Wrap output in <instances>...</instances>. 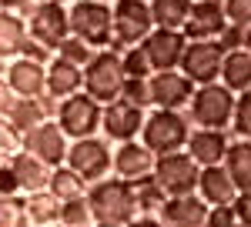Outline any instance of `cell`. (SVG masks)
<instances>
[{
	"instance_id": "60d3db41",
	"label": "cell",
	"mask_w": 251,
	"mask_h": 227,
	"mask_svg": "<svg viewBox=\"0 0 251 227\" xmlns=\"http://www.w3.org/2000/svg\"><path fill=\"white\" fill-rule=\"evenodd\" d=\"M225 14L231 23L251 27V0H225Z\"/></svg>"
},
{
	"instance_id": "ee69618b",
	"label": "cell",
	"mask_w": 251,
	"mask_h": 227,
	"mask_svg": "<svg viewBox=\"0 0 251 227\" xmlns=\"http://www.w3.org/2000/svg\"><path fill=\"white\" fill-rule=\"evenodd\" d=\"M234 210H238V221H241L245 227H251V190H241V194H238Z\"/></svg>"
},
{
	"instance_id": "bcb514c9",
	"label": "cell",
	"mask_w": 251,
	"mask_h": 227,
	"mask_svg": "<svg viewBox=\"0 0 251 227\" xmlns=\"http://www.w3.org/2000/svg\"><path fill=\"white\" fill-rule=\"evenodd\" d=\"M127 227H164V221H161L157 214H137Z\"/></svg>"
},
{
	"instance_id": "f6af8a7d",
	"label": "cell",
	"mask_w": 251,
	"mask_h": 227,
	"mask_svg": "<svg viewBox=\"0 0 251 227\" xmlns=\"http://www.w3.org/2000/svg\"><path fill=\"white\" fill-rule=\"evenodd\" d=\"M17 100V94H14V87H10V80L0 74V114H7L10 111V104Z\"/></svg>"
},
{
	"instance_id": "7c38bea8",
	"label": "cell",
	"mask_w": 251,
	"mask_h": 227,
	"mask_svg": "<svg viewBox=\"0 0 251 227\" xmlns=\"http://www.w3.org/2000/svg\"><path fill=\"white\" fill-rule=\"evenodd\" d=\"M194 91H198V84H194L181 67H177V70H154V74H151L154 107H164V111H188Z\"/></svg>"
},
{
	"instance_id": "d4e9b609",
	"label": "cell",
	"mask_w": 251,
	"mask_h": 227,
	"mask_svg": "<svg viewBox=\"0 0 251 227\" xmlns=\"http://www.w3.org/2000/svg\"><path fill=\"white\" fill-rule=\"evenodd\" d=\"M24 201H27V214H30V224L34 227H47V224H57L60 221L64 201H60L50 187L30 190V194H24Z\"/></svg>"
},
{
	"instance_id": "7dc6e473",
	"label": "cell",
	"mask_w": 251,
	"mask_h": 227,
	"mask_svg": "<svg viewBox=\"0 0 251 227\" xmlns=\"http://www.w3.org/2000/svg\"><path fill=\"white\" fill-rule=\"evenodd\" d=\"M30 3H34V0H0V7H3V10H24V7H30Z\"/></svg>"
},
{
	"instance_id": "5bb4252c",
	"label": "cell",
	"mask_w": 251,
	"mask_h": 227,
	"mask_svg": "<svg viewBox=\"0 0 251 227\" xmlns=\"http://www.w3.org/2000/svg\"><path fill=\"white\" fill-rule=\"evenodd\" d=\"M221 64H225V50L218 47V40H188L181 70L191 77L198 87L221 80Z\"/></svg>"
},
{
	"instance_id": "7bdbcfd3",
	"label": "cell",
	"mask_w": 251,
	"mask_h": 227,
	"mask_svg": "<svg viewBox=\"0 0 251 227\" xmlns=\"http://www.w3.org/2000/svg\"><path fill=\"white\" fill-rule=\"evenodd\" d=\"M0 194H24L17 174H14V167H3V170H0Z\"/></svg>"
},
{
	"instance_id": "836d02e7",
	"label": "cell",
	"mask_w": 251,
	"mask_h": 227,
	"mask_svg": "<svg viewBox=\"0 0 251 227\" xmlns=\"http://www.w3.org/2000/svg\"><path fill=\"white\" fill-rule=\"evenodd\" d=\"M121 64H124V74L127 77H151L154 74V64L144 50V44H134V47H124L121 50Z\"/></svg>"
},
{
	"instance_id": "30bf717a",
	"label": "cell",
	"mask_w": 251,
	"mask_h": 227,
	"mask_svg": "<svg viewBox=\"0 0 251 227\" xmlns=\"http://www.w3.org/2000/svg\"><path fill=\"white\" fill-rule=\"evenodd\" d=\"M157 181L164 184V190L177 197V194H194L198 181H201V164L194 160L188 151H174V154H157L154 164Z\"/></svg>"
},
{
	"instance_id": "9f6ffc18",
	"label": "cell",
	"mask_w": 251,
	"mask_h": 227,
	"mask_svg": "<svg viewBox=\"0 0 251 227\" xmlns=\"http://www.w3.org/2000/svg\"><path fill=\"white\" fill-rule=\"evenodd\" d=\"M238 227H245V224H238Z\"/></svg>"
},
{
	"instance_id": "e575fe53",
	"label": "cell",
	"mask_w": 251,
	"mask_h": 227,
	"mask_svg": "<svg viewBox=\"0 0 251 227\" xmlns=\"http://www.w3.org/2000/svg\"><path fill=\"white\" fill-rule=\"evenodd\" d=\"M60 224H67V227L94 224V210H91L87 194H84V197H74V201H64V207H60Z\"/></svg>"
},
{
	"instance_id": "d6a6232c",
	"label": "cell",
	"mask_w": 251,
	"mask_h": 227,
	"mask_svg": "<svg viewBox=\"0 0 251 227\" xmlns=\"http://www.w3.org/2000/svg\"><path fill=\"white\" fill-rule=\"evenodd\" d=\"M97 47H91L87 40H80L77 34H71V37H64L57 44V57H64V60H71V64H77V67H87L91 60H94Z\"/></svg>"
},
{
	"instance_id": "e0dca14e",
	"label": "cell",
	"mask_w": 251,
	"mask_h": 227,
	"mask_svg": "<svg viewBox=\"0 0 251 227\" xmlns=\"http://www.w3.org/2000/svg\"><path fill=\"white\" fill-rule=\"evenodd\" d=\"M234 134L231 131H214V127H194L188 137V154L201 167H214V164H225L228 147H231Z\"/></svg>"
},
{
	"instance_id": "ba28073f",
	"label": "cell",
	"mask_w": 251,
	"mask_h": 227,
	"mask_svg": "<svg viewBox=\"0 0 251 227\" xmlns=\"http://www.w3.org/2000/svg\"><path fill=\"white\" fill-rule=\"evenodd\" d=\"M154 14H151V0H114V40L111 50H124L144 44L148 34L154 30Z\"/></svg>"
},
{
	"instance_id": "44dd1931",
	"label": "cell",
	"mask_w": 251,
	"mask_h": 227,
	"mask_svg": "<svg viewBox=\"0 0 251 227\" xmlns=\"http://www.w3.org/2000/svg\"><path fill=\"white\" fill-rule=\"evenodd\" d=\"M198 194L211 204V207H228L238 201L241 187L234 184V177L228 174L225 164H214V167H201V181H198Z\"/></svg>"
},
{
	"instance_id": "11a10c76",
	"label": "cell",
	"mask_w": 251,
	"mask_h": 227,
	"mask_svg": "<svg viewBox=\"0 0 251 227\" xmlns=\"http://www.w3.org/2000/svg\"><path fill=\"white\" fill-rule=\"evenodd\" d=\"M87 227H97V224H87Z\"/></svg>"
},
{
	"instance_id": "f5cc1de1",
	"label": "cell",
	"mask_w": 251,
	"mask_h": 227,
	"mask_svg": "<svg viewBox=\"0 0 251 227\" xmlns=\"http://www.w3.org/2000/svg\"><path fill=\"white\" fill-rule=\"evenodd\" d=\"M47 227H67V224H60V221H57V224H47Z\"/></svg>"
},
{
	"instance_id": "c3c4849f",
	"label": "cell",
	"mask_w": 251,
	"mask_h": 227,
	"mask_svg": "<svg viewBox=\"0 0 251 227\" xmlns=\"http://www.w3.org/2000/svg\"><path fill=\"white\" fill-rule=\"evenodd\" d=\"M10 157H14V154H7V151H0V170H3V167H10Z\"/></svg>"
},
{
	"instance_id": "cb8c5ba5",
	"label": "cell",
	"mask_w": 251,
	"mask_h": 227,
	"mask_svg": "<svg viewBox=\"0 0 251 227\" xmlns=\"http://www.w3.org/2000/svg\"><path fill=\"white\" fill-rule=\"evenodd\" d=\"M27 37H30L27 20L20 17L17 10H3V7H0V60H14V57H20Z\"/></svg>"
},
{
	"instance_id": "277c9868",
	"label": "cell",
	"mask_w": 251,
	"mask_h": 227,
	"mask_svg": "<svg viewBox=\"0 0 251 227\" xmlns=\"http://www.w3.org/2000/svg\"><path fill=\"white\" fill-rule=\"evenodd\" d=\"M71 34L104 50L114 40V3L104 0H74L71 3Z\"/></svg>"
},
{
	"instance_id": "f907efd6",
	"label": "cell",
	"mask_w": 251,
	"mask_h": 227,
	"mask_svg": "<svg viewBox=\"0 0 251 227\" xmlns=\"http://www.w3.org/2000/svg\"><path fill=\"white\" fill-rule=\"evenodd\" d=\"M54 3H64V7H71V3H74V0H54Z\"/></svg>"
},
{
	"instance_id": "4fadbf2b",
	"label": "cell",
	"mask_w": 251,
	"mask_h": 227,
	"mask_svg": "<svg viewBox=\"0 0 251 227\" xmlns=\"http://www.w3.org/2000/svg\"><path fill=\"white\" fill-rule=\"evenodd\" d=\"M24 151L37 154L44 164H50V167H60V164H67V151H71V137L64 134L57 120H44L37 124L34 131L24 134Z\"/></svg>"
},
{
	"instance_id": "7402d4cb",
	"label": "cell",
	"mask_w": 251,
	"mask_h": 227,
	"mask_svg": "<svg viewBox=\"0 0 251 227\" xmlns=\"http://www.w3.org/2000/svg\"><path fill=\"white\" fill-rule=\"evenodd\" d=\"M80 91H84V67L54 54V60L47 64V94H54L57 100H67Z\"/></svg>"
},
{
	"instance_id": "8d00e7d4",
	"label": "cell",
	"mask_w": 251,
	"mask_h": 227,
	"mask_svg": "<svg viewBox=\"0 0 251 227\" xmlns=\"http://www.w3.org/2000/svg\"><path fill=\"white\" fill-rule=\"evenodd\" d=\"M231 134L234 137H248L251 140V87L245 94H238L234 104V120H231Z\"/></svg>"
},
{
	"instance_id": "1f68e13d",
	"label": "cell",
	"mask_w": 251,
	"mask_h": 227,
	"mask_svg": "<svg viewBox=\"0 0 251 227\" xmlns=\"http://www.w3.org/2000/svg\"><path fill=\"white\" fill-rule=\"evenodd\" d=\"M0 227H34L24 194H0Z\"/></svg>"
},
{
	"instance_id": "f1b7e54d",
	"label": "cell",
	"mask_w": 251,
	"mask_h": 227,
	"mask_svg": "<svg viewBox=\"0 0 251 227\" xmlns=\"http://www.w3.org/2000/svg\"><path fill=\"white\" fill-rule=\"evenodd\" d=\"M47 187L54 190L60 201H74V197H84V194L91 190V184H87L71 164H60V167L50 170V184H47Z\"/></svg>"
},
{
	"instance_id": "b9f144b4",
	"label": "cell",
	"mask_w": 251,
	"mask_h": 227,
	"mask_svg": "<svg viewBox=\"0 0 251 227\" xmlns=\"http://www.w3.org/2000/svg\"><path fill=\"white\" fill-rule=\"evenodd\" d=\"M20 57H30V60H40V64H50V60H54V50H50L47 44H40V40L27 37V44H24Z\"/></svg>"
},
{
	"instance_id": "8fae6325",
	"label": "cell",
	"mask_w": 251,
	"mask_h": 227,
	"mask_svg": "<svg viewBox=\"0 0 251 227\" xmlns=\"http://www.w3.org/2000/svg\"><path fill=\"white\" fill-rule=\"evenodd\" d=\"M144 120L148 111L134 107L127 100H114V104H104V120H100V134L111 140V144H124V140H137L144 131Z\"/></svg>"
},
{
	"instance_id": "ab89813d",
	"label": "cell",
	"mask_w": 251,
	"mask_h": 227,
	"mask_svg": "<svg viewBox=\"0 0 251 227\" xmlns=\"http://www.w3.org/2000/svg\"><path fill=\"white\" fill-rule=\"evenodd\" d=\"M238 224H241L238 210H234V204H228V207H211L201 227H238Z\"/></svg>"
},
{
	"instance_id": "5b68a950",
	"label": "cell",
	"mask_w": 251,
	"mask_h": 227,
	"mask_svg": "<svg viewBox=\"0 0 251 227\" xmlns=\"http://www.w3.org/2000/svg\"><path fill=\"white\" fill-rule=\"evenodd\" d=\"M124 64H121V54L111 50V47H104V50H97L94 60L84 67V91L100 100V104H114L121 100V91H124Z\"/></svg>"
},
{
	"instance_id": "d590c367",
	"label": "cell",
	"mask_w": 251,
	"mask_h": 227,
	"mask_svg": "<svg viewBox=\"0 0 251 227\" xmlns=\"http://www.w3.org/2000/svg\"><path fill=\"white\" fill-rule=\"evenodd\" d=\"M121 100L151 111V107H154V97H151V77H127V80H124V91H121Z\"/></svg>"
},
{
	"instance_id": "83f0119b",
	"label": "cell",
	"mask_w": 251,
	"mask_h": 227,
	"mask_svg": "<svg viewBox=\"0 0 251 227\" xmlns=\"http://www.w3.org/2000/svg\"><path fill=\"white\" fill-rule=\"evenodd\" d=\"M225 167L234 177V184L241 190H251V140L248 137H234L228 157H225Z\"/></svg>"
},
{
	"instance_id": "f35d334b",
	"label": "cell",
	"mask_w": 251,
	"mask_h": 227,
	"mask_svg": "<svg viewBox=\"0 0 251 227\" xmlns=\"http://www.w3.org/2000/svg\"><path fill=\"white\" fill-rule=\"evenodd\" d=\"M248 30H251V27H241V23H231V20H228V27H225L221 37H218V47H221L225 54H231V50H245V44H248Z\"/></svg>"
},
{
	"instance_id": "4316f807",
	"label": "cell",
	"mask_w": 251,
	"mask_h": 227,
	"mask_svg": "<svg viewBox=\"0 0 251 227\" xmlns=\"http://www.w3.org/2000/svg\"><path fill=\"white\" fill-rule=\"evenodd\" d=\"M134 184V197H137V210L141 214H161V207L168 204V190H164V184L157 181V174L151 170V174H144V177H137V181H131Z\"/></svg>"
},
{
	"instance_id": "ffe728a7",
	"label": "cell",
	"mask_w": 251,
	"mask_h": 227,
	"mask_svg": "<svg viewBox=\"0 0 251 227\" xmlns=\"http://www.w3.org/2000/svg\"><path fill=\"white\" fill-rule=\"evenodd\" d=\"M211 204L194 190V194H177V197H168V204L161 207V221L164 227H201L204 217H208Z\"/></svg>"
},
{
	"instance_id": "4dcf8cb0",
	"label": "cell",
	"mask_w": 251,
	"mask_h": 227,
	"mask_svg": "<svg viewBox=\"0 0 251 227\" xmlns=\"http://www.w3.org/2000/svg\"><path fill=\"white\" fill-rule=\"evenodd\" d=\"M194 0H151V14H154L157 27H171V30H181L184 20L191 14Z\"/></svg>"
},
{
	"instance_id": "816d5d0a",
	"label": "cell",
	"mask_w": 251,
	"mask_h": 227,
	"mask_svg": "<svg viewBox=\"0 0 251 227\" xmlns=\"http://www.w3.org/2000/svg\"><path fill=\"white\" fill-rule=\"evenodd\" d=\"M97 227H127V224H97Z\"/></svg>"
},
{
	"instance_id": "681fc988",
	"label": "cell",
	"mask_w": 251,
	"mask_h": 227,
	"mask_svg": "<svg viewBox=\"0 0 251 227\" xmlns=\"http://www.w3.org/2000/svg\"><path fill=\"white\" fill-rule=\"evenodd\" d=\"M245 50H248V54H251V30H248V44H245Z\"/></svg>"
},
{
	"instance_id": "db71d44e",
	"label": "cell",
	"mask_w": 251,
	"mask_h": 227,
	"mask_svg": "<svg viewBox=\"0 0 251 227\" xmlns=\"http://www.w3.org/2000/svg\"><path fill=\"white\" fill-rule=\"evenodd\" d=\"M104 3H114V0H104Z\"/></svg>"
},
{
	"instance_id": "ac0fdd59",
	"label": "cell",
	"mask_w": 251,
	"mask_h": 227,
	"mask_svg": "<svg viewBox=\"0 0 251 227\" xmlns=\"http://www.w3.org/2000/svg\"><path fill=\"white\" fill-rule=\"evenodd\" d=\"M3 77L10 80V87H14V94H17V97H40V94H47V64H40V60L14 57V60H7Z\"/></svg>"
},
{
	"instance_id": "3957f363",
	"label": "cell",
	"mask_w": 251,
	"mask_h": 227,
	"mask_svg": "<svg viewBox=\"0 0 251 227\" xmlns=\"http://www.w3.org/2000/svg\"><path fill=\"white\" fill-rule=\"evenodd\" d=\"M234 104H238V94L228 91L221 80L214 84H201L194 91L191 104H188V117H191L194 127H214V131H231L234 120Z\"/></svg>"
},
{
	"instance_id": "2e32d148",
	"label": "cell",
	"mask_w": 251,
	"mask_h": 227,
	"mask_svg": "<svg viewBox=\"0 0 251 227\" xmlns=\"http://www.w3.org/2000/svg\"><path fill=\"white\" fill-rule=\"evenodd\" d=\"M144 50L151 57L154 70H177L181 60H184V50H188V37H184V30L154 27L144 40Z\"/></svg>"
},
{
	"instance_id": "603a6c76",
	"label": "cell",
	"mask_w": 251,
	"mask_h": 227,
	"mask_svg": "<svg viewBox=\"0 0 251 227\" xmlns=\"http://www.w3.org/2000/svg\"><path fill=\"white\" fill-rule=\"evenodd\" d=\"M10 167H14V174H17L24 194L44 190L47 184H50V170H54L50 164H44L37 154H30V151H17L14 157H10Z\"/></svg>"
},
{
	"instance_id": "7a4b0ae2",
	"label": "cell",
	"mask_w": 251,
	"mask_h": 227,
	"mask_svg": "<svg viewBox=\"0 0 251 227\" xmlns=\"http://www.w3.org/2000/svg\"><path fill=\"white\" fill-rule=\"evenodd\" d=\"M194 124L184 111H164V107H151L141 140L151 147L154 154H174V151H188V137H191Z\"/></svg>"
},
{
	"instance_id": "484cf974",
	"label": "cell",
	"mask_w": 251,
	"mask_h": 227,
	"mask_svg": "<svg viewBox=\"0 0 251 227\" xmlns=\"http://www.w3.org/2000/svg\"><path fill=\"white\" fill-rule=\"evenodd\" d=\"M221 84H225L228 91H234V94H245L251 87V54L248 50H231V54H225Z\"/></svg>"
},
{
	"instance_id": "8992f818",
	"label": "cell",
	"mask_w": 251,
	"mask_h": 227,
	"mask_svg": "<svg viewBox=\"0 0 251 227\" xmlns=\"http://www.w3.org/2000/svg\"><path fill=\"white\" fill-rule=\"evenodd\" d=\"M20 17L27 20V30L30 37L47 44L54 54H57V44L64 37H71V7L54 3V0H34L30 7L20 10Z\"/></svg>"
},
{
	"instance_id": "f546056e",
	"label": "cell",
	"mask_w": 251,
	"mask_h": 227,
	"mask_svg": "<svg viewBox=\"0 0 251 227\" xmlns=\"http://www.w3.org/2000/svg\"><path fill=\"white\" fill-rule=\"evenodd\" d=\"M7 117H10V120H14L24 134L34 131L37 124H44V120H50V117H47V111H44V104H40V97H17V100L10 104Z\"/></svg>"
},
{
	"instance_id": "74e56055",
	"label": "cell",
	"mask_w": 251,
	"mask_h": 227,
	"mask_svg": "<svg viewBox=\"0 0 251 227\" xmlns=\"http://www.w3.org/2000/svg\"><path fill=\"white\" fill-rule=\"evenodd\" d=\"M0 151H7V154L24 151V131H20L7 114H0Z\"/></svg>"
},
{
	"instance_id": "9c48e42d",
	"label": "cell",
	"mask_w": 251,
	"mask_h": 227,
	"mask_svg": "<svg viewBox=\"0 0 251 227\" xmlns=\"http://www.w3.org/2000/svg\"><path fill=\"white\" fill-rule=\"evenodd\" d=\"M100 120H104V104L94 100L87 91L60 100V111H57V124L64 127V134L71 140H80V137H94L100 134Z\"/></svg>"
},
{
	"instance_id": "d6986e66",
	"label": "cell",
	"mask_w": 251,
	"mask_h": 227,
	"mask_svg": "<svg viewBox=\"0 0 251 227\" xmlns=\"http://www.w3.org/2000/svg\"><path fill=\"white\" fill-rule=\"evenodd\" d=\"M157 164V154L137 137V140H124L114 144V174L124 181H137L144 174H151Z\"/></svg>"
},
{
	"instance_id": "52a82bcc",
	"label": "cell",
	"mask_w": 251,
	"mask_h": 227,
	"mask_svg": "<svg viewBox=\"0 0 251 227\" xmlns=\"http://www.w3.org/2000/svg\"><path fill=\"white\" fill-rule=\"evenodd\" d=\"M67 164L77 170L87 184H97V181H104V177L114 174V147H111V140H107L104 134L71 140Z\"/></svg>"
},
{
	"instance_id": "9a60e30c",
	"label": "cell",
	"mask_w": 251,
	"mask_h": 227,
	"mask_svg": "<svg viewBox=\"0 0 251 227\" xmlns=\"http://www.w3.org/2000/svg\"><path fill=\"white\" fill-rule=\"evenodd\" d=\"M225 27H228L225 0H194L181 30L188 40H218Z\"/></svg>"
},
{
	"instance_id": "6da1fadb",
	"label": "cell",
	"mask_w": 251,
	"mask_h": 227,
	"mask_svg": "<svg viewBox=\"0 0 251 227\" xmlns=\"http://www.w3.org/2000/svg\"><path fill=\"white\" fill-rule=\"evenodd\" d=\"M87 201H91V210H94V224H131L141 214L134 197V184L117 177V174L91 184Z\"/></svg>"
}]
</instances>
